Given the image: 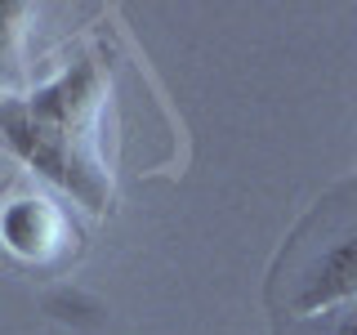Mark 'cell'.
<instances>
[{"label":"cell","instance_id":"cell-4","mask_svg":"<svg viewBox=\"0 0 357 335\" xmlns=\"http://www.w3.org/2000/svg\"><path fill=\"white\" fill-rule=\"evenodd\" d=\"M0 241L18 260H50L59 241V215L40 197H18L0 210Z\"/></svg>","mask_w":357,"mask_h":335},{"label":"cell","instance_id":"cell-5","mask_svg":"<svg viewBox=\"0 0 357 335\" xmlns=\"http://www.w3.org/2000/svg\"><path fill=\"white\" fill-rule=\"evenodd\" d=\"M22 18H27V5H18V0H0V67L14 59V40L22 31Z\"/></svg>","mask_w":357,"mask_h":335},{"label":"cell","instance_id":"cell-1","mask_svg":"<svg viewBox=\"0 0 357 335\" xmlns=\"http://www.w3.org/2000/svg\"><path fill=\"white\" fill-rule=\"evenodd\" d=\"M0 134H5L9 152H14L22 165H31L36 174L54 179V184L67 188V193H76L85 206L103 210V193L89 184L85 170L76 165V156L67 152V139H59L54 130L36 126V121H31V112L22 107V98H9V103H0Z\"/></svg>","mask_w":357,"mask_h":335},{"label":"cell","instance_id":"cell-2","mask_svg":"<svg viewBox=\"0 0 357 335\" xmlns=\"http://www.w3.org/2000/svg\"><path fill=\"white\" fill-rule=\"evenodd\" d=\"M98 85H103L98 63L94 59H81V63L67 67L63 76H54L50 85L31 89V94L22 98V107L31 112V121H36V126H45V130L59 134V139H67V134L85 121V112L94 107Z\"/></svg>","mask_w":357,"mask_h":335},{"label":"cell","instance_id":"cell-3","mask_svg":"<svg viewBox=\"0 0 357 335\" xmlns=\"http://www.w3.org/2000/svg\"><path fill=\"white\" fill-rule=\"evenodd\" d=\"M349 299H357V232L331 241L317 255V264L308 268L304 286L295 295V308L312 318V313H326L335 304H349Z\"/></svg>","mask_w":357,"mask_h":335},{"label":"cell","instance_id":"cell-6","mask_svg":"<svg viewBox=\"0 0 357 335\" xmlns=\"http://www.w3.org/2000/svg\"><path fill=\"white\" fill-rule=\"evenodd\" d=\"M335 335H357V313H349V318L335 327Z\"/></svg>","mask_w":357,"mask_h":335}]
</instances>
